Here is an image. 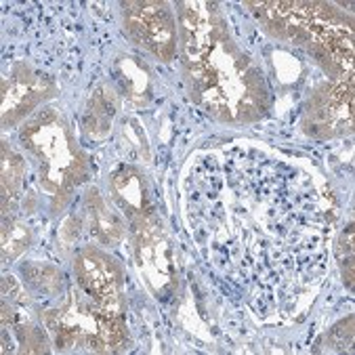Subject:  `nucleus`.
<instances>
[{
	"mask_svg": "<svg viewBox=\"0 0 355 355\" xmlns=\"http://www.w3.org/2000/svg\"><path fill=\"white\" fill-rule=\"evenodd\" d=\"M114 191L118 202L124 208H130L132 212H141L146 215V193H144V183L141 177L135 171H122L114 177Z\"/></svg>",
	"mask_w": 355,
	"mask_h": 355,
	"instance_id": "4",
	"label": "nucleus"
},
{
	"mask_svg": "<svg viewBox=\"0 0 355 355\" xmlns=\"http://www.w3.org/2000/svg\"><path fill=\"white\" fill-rule=\"evenodd\" d=\"M126 28L130 36L141 44L158 55L162 61H171L177 44V30L173 17L162 3H128Z\"/></svg>",
	"mask_w": 355,
	"mask_h": 355,
	"instance_id": "1",
	"label": "nucleus"
},
{
	"mask_svg": "<svg viewBox=\"0 0 355 355\" xmlns=\"http://www.w3.org/2000/svg\"><path fill=\"white\" fill-rule=\"evenodd\" d=\"M19 338H21L24 351H28V353H42V351H46V340H44V336H42L36 328H32V326L21 328V330H19Z\"/></svg>",
	"mask_w": 355,
	"mask_h": 355,
	"instance_id": "9",
	"label": "nucleus"
},
{
	"mask_svg": "<svg viewBox=\"0 0 355 355\" xmlns=\"http://www.w3.org/2000/svg\"><path fill=\"white\" fill-rule=\"evenodd\" d=\"M26 279L34 286H38L44 293H57L59 291V273L53 267H42V265H30L24 267Z\"/></svg>",
	"mask_w": 355,
	"mask_h": 355,
	"instance_id": "6",
	"label": "nucleus"
},
{
	"mask_svg": "<svg viewBox=\"0 0 355 355\" xmlns=\"http://www.w3.org/2000/svg\"><path fill=\"white\" fill-rule=\"evenodd\" d=\"M30 240V232L19 225V223H11V225H5V232H3V248H5V257H17L26 244Z\"/></svg>",
	"mask_w": 355,
	"mask_h": 355,
	"instance_id": "7",
	"label": "nucleus"
},
{
	"mask_svg": "<svg viewBox=\"0 0 355 355\" xmlns=\"http://www.w3.org/2000/svg\"><path fill=\"white\" fill-rule=\"evenodd\" d=\"M338 261L343 267V277L349 288H353V230L349 225V230L343 234L340 244H338Z\"/></svg>",
	"mask_w": 355,
	"mask_h": 355,
	"instance_id": "8",
	"label": "nucleus"
},
{
	"mask_svg": "<svg viewBox=\"0 0 355 355\" xmlns=\"http://www.w3.org/2000/svg\"><path fill=\"white\" fill-rule=\"evenodd\" d=\"M24 160L13 152V150H9L7 146L3 148V177H5V181H3V191H9L11 189V193L15 196L17 191H19V187H21V179H24Z\"/></svg>",
	"mask_w": 355,
	"mask_h": 355,
	"instance_id": "5",
	"label": "nucleus"
},
{
	"mask_svg": "<svg viewBox=\"0 0 355 355\" xmlns=\"http://www.w3.org/2000/svg\"><path fill=\"white\" fill-rule=\"evenodd\" d=\"M89 215H91V223H93V234H97V238L103 244H118L122 240L124 227L120 223V219L107 210L105 202L101 200L99 191H91L89 193Z\"/></svg>",
	"mask_w": 355,
	"mask_h": 355,
	"instance_id": "3",
	"label": "nucleus"
},
{
	"mask_svg": "<svg viewBox=\"0 0 355 355\" xmlns=\"http://www.w3.org/2000/svg\"><path fill=\"white\" fill-rule=\"evenodd\" d=\"M76 275L80 286L95 301H116L120 297L122 271L114 259L101 250L87 248L76 259Z\"/></svg>",
	"mask_w": 355,
	"mask_h": 355,
	"instance_id": "2",
	"label": "nucleus"
}]
</instances>
